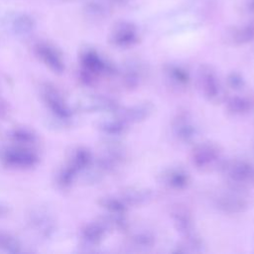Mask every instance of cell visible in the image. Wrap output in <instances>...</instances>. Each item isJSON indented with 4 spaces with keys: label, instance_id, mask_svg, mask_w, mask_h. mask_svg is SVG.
<instances>
[{
    "label": "cell",
    "instance_id": "1",
    "mask_svg": "<svg viewBox=\"0 0 254 254\" xmlns=\"http://www.w3.org/2000/svg\"><path fill=\"white\" fill-rule=\"evenodd\" d=\"M215 206L224 213L235 214L244 212L248 208V199L243 187L229 185L214 198Z\"/></svg>",
    "mask_w": 254,
    "mask_h": 254
},
{
    "label": "cell",
    "instance_id": "2",
    "mask_svg": "<svg viewBox=\"0 0 254 254\" xmlns=\"http://www.w3.org/2000/svg\"><path fill=\"white\" fill-rule=\"evenodd\" d=\"M220 170L230 185L243 187L254 182V166L245 160L233 159L222 162Z\"/></svg>",
    "mask_w": 254,
    "mask_h": 254
},
{
    "label": "cell",
    "instance_id": "3",
    "mask_svg": "<svg viewBox=\"0 0 254 254\" xmlns=\"http://www.w3.org/2000/svg\"><path fill=\"white\" fill-rule=\"evenodd\" d=\"M221 151L218 145L212 142H202L197 144L191 152V162L193 166L201 171L210 170L221 165Z\"/></svg>",
    "mask_w": 254,
    "mask_h": 254
},
{
    "label": "cell",
    "instance_id": "4",
    "mask_svg": "<svg viewBox=\"0 0 254 254\" xmlns=\"http://www.w3.org/2000/svg\"><path fill=\"white\" fill-rule=\"evenodd\" d=\"M197 81L200 91L205 99L210 102H217L222 96V88L214 69L202 64L197 70Z\"/></svg>",
    "mask_w": 254,
    "mask_h": 254
},
{
    "label": "cell",
    "instance_id": "5",
    "mask_svg": "<svg viewBox=\"0 0 254 254\" xmlns=\"http://www.w3.org/2000/svg\"><path fill=\"white\" fill-rule=\"evenodd\" d=\"M171 130L174 137L181 143L190 144L198 136V128L191 117L185 112L178 113L171 123Z\"/></svg>",
    "mask_w": 254,
    "mask_h": 254
},
{
    "label": "cell",
    "instance_id": "6",
    "mask_svg": "<svg viewBox=\"0 0 254 254\" xmlns=\"http://www.w3.org/2000/svg\"><path fill=\"white\" fill-rule=\"evenodd\" d=\"M171 216L176 229L182 234L185 242L190 244H196L202 241L200 237L194 231V225L190 214L186 208L182 206H176L172 209Z\"/></svg>",
    "mask_w": 254,
    "mask_h": 254
},
{
    "label": "cell",
    "instance_id": "7",
    "mask_svg": "<svg viewBox=\"0 0 254 254\" xmlns=\"http://www.w3.org/2000/svg\"><path fill=\"white\" fill-rule=\"evenodd\" d=\"M155 106L150 101H142L133 105L127 106L121 110H117V116L123 119L126 123H139L148 119L154 112Z\"/></svg>",
    "mask_w": 254,
    "mask_h": 254
},
{
    "label": "cell",
    "instance_id": "8",
    "mask_svg": "<svg viewBox=\"0 0 254 254\" xmlns=\"http://www.w3.org/2000/svg\"><path fill=\"white\" fill-rule=\"evenodd\" d=\"M160 182L168 189L181 190L188 187L190 175L182 167H170L160 174Z\"/></svg>",
    "mask_w": 254,
    "mask_h": 254
},
{
    "label": "cell",
    "instance_id": "9",
    "mask_svg": "<svg viewBox=\"0 0 254 254\" xmlns=\"http://www.w3.org/2000/svg\"><path fill=\"white\" fill-rule=\"evenodd\" d=\"M153 197V191L143 187H128L121 192L120 198L130 206H140L149 202Z\"/></svg>",
    "mask_w": 254,
    "mask_h": 254
},
{
    "label": "cell",
    "instance_id": "10",
    "mask_svg": "<svg viewBox=\"0 0 254 254\" xmlns=\"http://www.w3.org/2000/svg\"><path fill=\"white\" fill-rule=\"evenodd\" d=\"M164 74L167 81L176 88H185L190 81V72L180 64H169L165 65Z\"/></svg>",
    "mask_w": 254,
    "mask_h": 254
},
{
    "label": "cell",
    "instance_id": "11",
    "mask_svg": "<svg viewBox=\"0 0 254 254\" xmlns=\"http://www.w3.org/2000/svg\"><path fill=\"white\" fill-rule=\"evenodd\" d=\"M253 101L243 95H233L227 98L225 102V107L228 113L232 115H245L253 109Z\"/></svg>",
    "mask_w": 254,
    "mask_h": 254
},
{
    "label": "cell",
    "instance_id": "12",
    "mask_svg": "<svg viewBox=\"0 0 254 254\" xmlns=\"http://www.w3.org/2000/svg\"><path fill=\"white\" fill-rule=\"evenodd\" d=\"M144 75V68L135 64H129L123 67L121 71V78L123 84L127 88L137 87Z\"/></svg>",
    "mask_w": 254,
    "mask_h": 254
},
{
    "label": "cell",
    "instance_id": "13",
    "mask_svg": "<svg viewBox=\"0 0 254 254\" xmlns=\"http://www.w3.org/2000/svg\"><path fill=\"white\" fill-rule=\"evenodd\" d=\"M155 244V236L147 230H139L129 238V245L136 250H149Z\"/></svg>",
    "mask_w": 254,
    "mask_h": 254
},
{
    "label": "cell",
    "instance_id": "14",
    "mask_svg": "<svg viewBox=\"0 0 254 254\" xmlns=\"http://www.w3.org/2000/svg\"><path fill=\"white\" fill-rule=\"evenodd\" d=\"M128 125H129L128 123H126L123 119L117 116L115 118L104 120L103 122L100 123L99 128L108 135L117 136L125 133L126 130L128 129Z\"/></svg>",
    "mask_w": 254,
    "mask_h": 254
},
{
    "label": "cell",
    "instance_id": "15",
    "mask_svg": "<svg viewBox=\"0 0 254 254\" xmlns=\"http://www.w3.org/2000/svg\"><path fill=\"white\" fill-rule=\"evenodd\" d=\"M83 64L86 69L92 73L108 72L112 70L111 67H109L97 55L93 53H87L83 57Z\"/></svg>",
    "mask_w": 254,
    "mask_h": 254
},
{
    "label": "cell",
    "instance_id": "16",
    "mask_svg": "<svg viewBox=\"0 0 254 254\" xmlns=\"http://www.w3.org/2000/svg\"><path fill=\"white\" fill-rule=\"evenodd\" d=\"M106 224L104 222H93L88 224L84 231L83 236L87 240V242L91 244L98 243L104 236L106 231Z\"/></svg>",
    "mask_w": 254,
    "mask_h": 254
},
{
    "label": "cell",
    "instance_id": "17",
    "mask_svg": "<svg viewBox=\"0 0 254 254\" xmlns=\"http://www.w3.org/2000/svg\"><path fill=\"white\" fill-rule=\"evenodd\" d=\"M38 52L39 55L43 58V60L49 64L51 67H53L55 70H62L63 69V64L57 53L46 45H39L38 46Z\"/></svg>",
    "mask_w": 254,
    "mask_h": 254
},
{
    "label": "cell",
    "instance_id": "18",
    "mask_svg": "<svg viewBox=\"0 0 254 254\" xmlns=\"http://www.w3.org/2000/svg\"><path fill=\"white\" fill-rule=\"evenodd\" d=\"M100 204L109 214H125L127 205L120 197L105 196L100 200Z\"/></svg>",
    "mask_w": 254,
    "mask_h": 254
},
{
    "label": "cell",
    "instance_id": "19",
    "mask_svg": "<svg viewBox=\"0 0 254 254\" xmlns=\"http://www.w3.org/2000/svg\"><path fill=\"white\" fill-rule=\"evenodd\" d=\"M7 162L13 165L17 166H30L33 165L36 158L34 157L33 154L26 152V151H18L14 150L11 152L7 153L6 156Z\"/></svg>",
    "mask_w": 254,
    "mask_h": 254
},
{
    "label": "cell",
    "instance_id": "20",
    "mask_svg": "<svg viewBox=\"0 0 254 254\" xmlns=\"http://www.w3.org/2000/svg\"><path fill=\"white\" fill-rule=\"evenodd\" d=\"M46 95H47V99L49 101V104L51 105V107L53 108V110L55 112H57L59 115H61L63 117L68 116V110L64 107L63 101L61 100L59 95L54 90L49 89Z\"/></svg>",
    "mask_w": 254,
    "mask_h": 254
},
{
    "label": "cell",
    "instance_id": "21",
    "mask_svg": "<svg viewBox=\"0 0 254 254\" xmlns=\"http://www.w3.org/2000/svg\"><path fill=\"white\" fill-rule=\"evenodd\" d=\"M227 84L230 88L234 89V90H241L244 88L245 86V79L243 78V76L238 73V72H230L227 75Z\"/></svg>",
    "mask_w": 254,
    "mask_h": 254
},
{
    "label": "cell",
    "instance_id": "22",
    "mask_svg": "<svg viewBox=\"0 0 254 254\" xmlns=\"http://www.w3.org/2000/svg\"><path fill=\"white\" fill-rule=\"evenodd\" d=\"M0 248L8 252L19 251V245L17 241H15L13 238L5 234H0Z\"/></svg>",
    "mask_w": 254,
    "mask_h": 254
}]
</instances>
